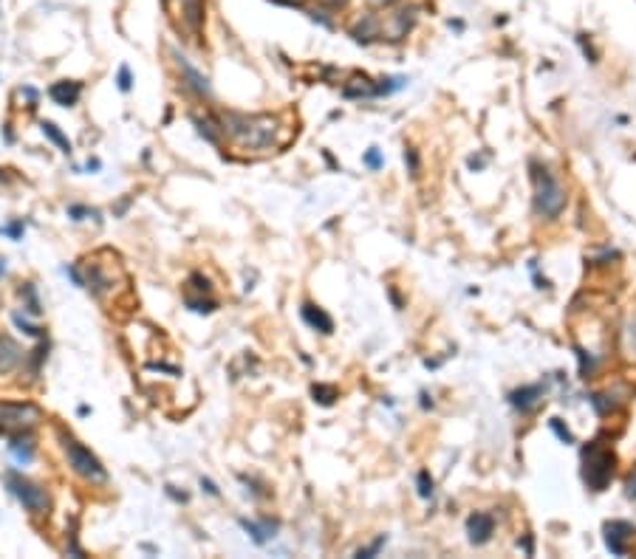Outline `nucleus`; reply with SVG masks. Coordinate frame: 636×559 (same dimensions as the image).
Here are the masks:
<instances>
[{"mask_svg":"<svg viewBox=\"0 0 636 559\" xmlns=\"http://www.w3.org/2000/svg\"><path fill=\"white\" fill-rule=\"evenodd\" d=\"M224 133L252 150H263L275 139V119L272 116H244V113H227L224 116Z\"/></svg>","mask_w":636,"mask_h":559,"instance_id":"f257e3e1","label":"nucleus"},{"mask_svg":"<svg viewBox=\"0 0 636 559\" xmlns=\"http://www.w3.org/2000/svg\"><path fill=\"white\" fill-rule=\"evenodd\" d=\"M43 421V410L32 401H0V435H26Z\"/></svg>","mask_w":636,"mask_h":559,"instance_id":"f03ea898","label":"nucleus"},{"mask_svg":"<svg viewBox=\"0 0 636 559\" xmlns=\"http://www.w3.org/2000/svg\"><path fill=\"white\" fill-rule=\"evenodd\" d=\"M532 170H535L532 173V178H535V207H538L540 215L557 218L563 212V207H566V192H563L560 181L546 167L535 164Z\"/></svg>","mask_w":636,"mask_h":559,"instance_id":"7ed1b4c3","label":"nucleus"},{"mask_svg":"<svg viewBox=\"0 0 636 559\" xmlns=\"http://www.w3.org/2000/svg\"><path fill=\"white\" fill-rule=\"evenodd\" d=\"M583 464H586L583 478H586L588 489L603 492L605 486H608V480H611V475H614V452L591 444V447L583 452Z\"/></svg>","mask_w":636,"mask_h":559,"instance_id":"20e7f679","label":"nucleus"},{"mask_svg":"<svg viewBox=\"0 0 636 559\" xmlns=\"http://www.w3.org/2000/svg\"><path fill=\"white\" fill-rule=\"evenodd\" d=\"M63 447H66V458L71 469L82 475L85 480H94V483H105L108 480V472H105V466L99 464V458L91 452V449H85L77 441V438H71V435H63Z\"/></svg>","mask_w":636,"mask_h":559,"instance_id":"39448f33","label":"nucleus"},{"mask_svg":"<svg viewBox=\"0 0 636 559\" xmlns=\"http://www.w3.org/2000/svg\"><path fill=\"white\" fill-rule=\"evenodd\" d=\"M6 483H9V489H12V495L26 506V512H32L34 517H40V514L49 512V495H46V489L43 486H37L32 480L20 478L15 472H9L6 475Z\"/></svg>","mask_w":636,"mask_h":559,"instance_id":"423d86ee","label":"nucleus"},{"mask_svg":"<svg viewBox=\"0 0 636 559\" xmlns=\"http://www.w3.org/2000/svg\"><path fill=\"white\" fill-rule=\"evenodd\" d=\"M634 537V526L631 523H622V520H614L605 526V545L611 548V554L622 557L628 551V540Z\"/></svg>","mask_w":636,"mask_h":559,"instance_id":"0eeeda50","label":"nucleus"},{"mask_svg":"<svg viewBox=\"0 0 636 559\" xmlns=\"http://www.w3.org/2000/svg\"><path fill=\"white\" fill-rule=\"evenodd\" d=\"M467 531H470V540H473L475 545L487 543L492 537V531H495L492 514H473V517L467 520Z\"/></svg>","mask_w":636,"mask_h":559,"instance_id":"6e6552de","label":"nucleus"},{"mask_svg":"<svg viewBox=\"0 0 636 559\" xmlns=\"http://www.w3.org/2000/svg\"><path fill=\"white\" fill-rule=\"evenodd\" d=\"M540 399H543V387H540V384L521 387V390H515V393H512V404H515V407H521L523 413H532V410L540 404Z\"/></svg>","mask_w":636,"mask_h":559,"instance_id":"1a4fd4ad","label":"nucleus"},{"mask_svg":"<svg viewBox=\"0 0 636 559\" xmlns=\"http://www.w3.org/2000/svg\"><path fill=\"white\" fill-rule=\"evenodd\" d=\"M80 85L77 82H57V85H51V91L49 96L57 102V105H66V108H71L77 99H80Z\"/></svg>","mask_w":636,"mask_h":559,"instance_id":"9d476101","label":"nucleus"},{"mask_svg":"<svg viewBox=\"0 0 636 559\" xmlns=\"http://www.w3.org/2000/svg\"><path fill=\"white\" fill-rule=\"evenodd\" d=\"M303 320L309 322L311 328L323 331V334H331V331H334V322H331V317H328L323 308H317V305H303Z\"/></svg>","mask_w":636,"mask_h":559,"instance_id":"9b49d317","label":"nucleus"},{"mask_svg":"<svg viewBox=\"0 0 636 559\" xmlns=\"http://www.w3.org/2000/svg\"><path fill=\"white\" fill-rule=\"evenodd\" d=\"M20 362V348H17L12 339H0V373H9Z\"/></svg>","mask_w":636,"mask_h":559,"instance_id":"f8f14e48","label":"nucleus"},{"mask_svg":"<svg viewBox=\"0 0 636 559\" xmlns=\"http://www.w3.org/2000/svg\"><path fill=\"white\" fill-rule=\"evenodd\" d=\"M179 68L181 71H184V77H187V85H190V88H193V91H196V94H210V82H207V77H201V74H198L196 68H193V65L187 63V60H184V57H181L179 60Z\"/></svg>","mask_w":636,"mask_h":559,"instance_id":"ddd939ff","label":"nucleus"},{"mask_svg":"<svg viewBox=\"0 0 636 559\" xmlns=\"http://www.w3.org/2000/svg\"><path fill=\"white\" fill-rule=\"evenodd\" d=\"M241 526L246 528V534L255 540L258 545L263 543H269L272 537H275V531H278V526L275 523H263V526H258V523H249V520H241Z\"/></svg>","mask_w":636,"mask_h":559,"instance_id":"4468645a","label":"nucleus"},{"mask_svg":"<svg viewBox=\"0 0 636 559\" xmlns=\"http://www.w3.org/2000/svg\"><path fill=\"white\" fill-rule=\"evenodd\" d=\"M43 133H46V136H49V139L54 144H60V147H63V153H71V142H68L66 136H63V133L57 130V125H51V122H46V125H43Z\"/></svg>","mask_w":636,"mask_h":559,"instance_id":"2eb2a0df","label":"nucleus"},{"mask_svg":"<svg viewBox=\"0 0 636 559\" xmlns=\"http://www.w3.org/2000/svg\"><path fill=\"white\" fill-rule=\"evenodd\" d=\"M314 401H320V404H331V401L337 399V390L334 387H323V384H314Z\"/></svg>","mask_w":636,"mask_h":559,"instance_id":"dca6fc26","label":"nucleus"},{"mask_svg":"<svg viewBox=\"0 0 636 559\" xmlns=\"http://www.w3.org/2000/svg\"><path fill=\"white\" fill-rule=\"evenodd\" d=\"M419 495L422 497L433 495V480L427 478V472H422V475H419Z\"/></svg>","mask_w":636,"mask_h":559,"instance_id":"f3484780","label":"nucleus"},{"mask_svg":"<svg viewBox=\"0 0 636 559\" xmlns=\"http://www.w3.org/2000/svg\"><path fill=\"white\" fill-rule=\"evenodd\" d=\"M198 130H201V136H207V139H210L212 144H218V133L212 130V125H210V122H207V119H204V122L198 119Z\"/></svg>","mask_w":636,"mask_h":559,"instance_id":"a211bd4d","label":"nucleus"},{"mask_svg":"<svg viewBox=\"0 0 636 559\" xmlns=\"http://www.w3.org/2000/svg\"><path fill=\"white\" fill-rule=\"evenodd\" d=\"M15 322H17V325H20V328H23V331H26V334H29V336H43V331H40V328H32V325H29V322L23 320L20 314H15Z\"/></svg>","mask_w":636,"mask_h":559,"instance_id":"6ab92c4d","label":"nucleus"},{"mask_svg":"<svg viewBox=\"0 0 636 559\" xmlns=\"http://www.w3.org/2000/svg\"><path fill=\"white\" fill-rule=\"evenodd\" d=\"M119 88L122 91H131V71L128 68H119Z\"/></svg>","mask_w":636,"mask_h":559,"instance_id":"aec40b11","label":"nucleus"},{"mask_svg":"<svg viewBox=\"0 0 636 559\" xmlns=\"http://www.w3.org/2000/svg\"><path fill=\"white\" fill-rule=\"evenodd\" d=\"M365 161H368V167H379V164H382V159H379V150H376V147H371V150H368V156H365Z\"/></svg>","mask_w":636,"mask_h":559,"instance_id":"412c9836","label":"nucleus"},{"mask_svg":"<svg viewBox=\"0 0 636 559\" xmlns=\"http://www.w3.org/2000/svg\"><path fill=\"white\" fill-rule=\"evenodd\" d=\"M552 430L557 432V435H560V438H563V441H574V438H571V432L569 430H563V427H560V424H557V421H552Z\"/></svg>","mask_w":636,"mask_h":559,"instance_id":"4be33fe9","label":"nucleus"},{"mask_svg":"<svg viewBox=\"0 0 636 559\" xmlns=\"http://www.w3.org/2000/svg\"><path fill=\"white\" fill-rule=\"evenodd\" d=\"M625 489H628V497H636V472L628 478V483H625Z\"/></svg>","mask_w":636,"mask_h":559,"instance_id":"5701e85b","label":"nucleus"},{"mask_svg":"<svg viewBox=\"0 0 636 559\" xmlns=\"http://www.w3.org/2000/svg\"><path fill=\"white\" fill-rule=\"evenodd\" d=\"M272 3H280V6H303V0H272Z\"/></svg>","mask_w":636,"mask_h":559,"instance_id":"b1692460","label":"nucleus"},{"mask_svg":"<svg viewBox=\"0 0 636 559\" xmlns=\"http://www.w3.org/2000/svg\"><path fill=\"white\" fill-rule=\"evenodd\" d=\"M201 486H204V489H207V492H210V495H218V489H215V486H212L210 480H201Z\"/></svg>","mask_w":636,"mask_h":559,"instance_id":"393cba45","label":"nucleus"},{"mask_svg":"<svg viewBox=\"0 0 636 559\" xmlns=\"http://www.w3.org/2000/svg\"><path fill=\"white\" fill-rule=\"evenodd\" d=\"M374 3H382V6H388V3H393V0H374Z\"/></svg>","mask_w":636,"mask_h":559,"instance_id":"a878e982","label":"nucleus"}]
</instances>
